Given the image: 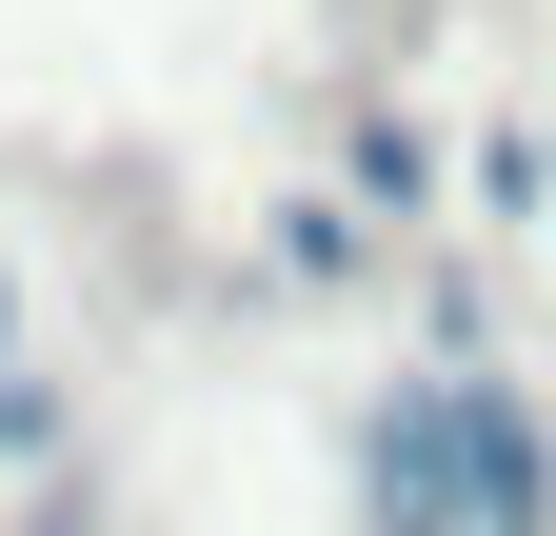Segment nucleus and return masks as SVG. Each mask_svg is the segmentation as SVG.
Listing matches in <instances>:
<instances>
[{"label":"nucleus","mask_w":556,"mask_h":536,"mask_svg":"<svg viewBox=\"0 0 556 536\" xmlns=\"http://www.w3.org/2000/svg\"><path fill=\"white\" fill-rule=\"evenodd\" d=\"M358 497H378V536H536L556 457H536V418L497 378H397L358 418Z\"/></svg>","instance_id":"nucleus-1"}]
</instances>
